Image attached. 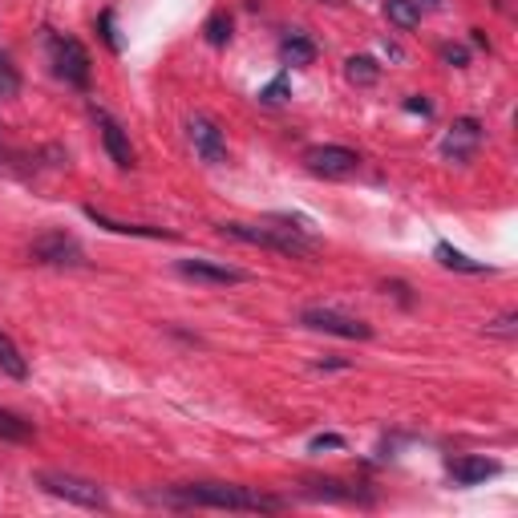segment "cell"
Returning a JSON list of instances; mask_svg holds the SVG:
<instances>
[{
  "label": "cell",
  "instance_id": "4fadbf2b",
  "mask_svg": "<svg viewBox=\"0 0 518 518\" xmlns=\"http://www.w3.org/2000/svg\"><path fill=\"white\" fill-rule=\"evenodd\" d=\"M312 57H317V45L308 41L304 33H292L280 41V62L292 65V70H300V65H312Z\"/></svg>",
  "mask_w": 518,
  "mask_h": 518
},
{
  "label": "cell",
  "instance_id": "4316f807",
  "mask_svg": "<svg viewBox=\"0 0 518 518\" xmlns=\"http://www.w3.org/2000/svg\"><path fill=\"white\" fill-rule=\"evenodd\" d=\"M405 110H409V114H422V118H430V114H433V106H430V102H425L422 94L405 97Z\"/></svg>",
  "mask_w": 518,
  "mask_h": 518
},
{
  "label": "cell",
  "instance_id": "2e32d148",
  "mask_svg": "<svg viewBox=\"0 0 518 518\" xmlns=\"http://www.w3.org/2000/svg\"><path fill=\"white\" fill-rule=\"evenodd\" d=\"M0 373H9L12 381H25L29 377V360L21 357L17 341L9 333H0Z\"/></svg>",
  "mask_w": 518,
  "mask_h": 518
},
{
  "label": "cell",
  "instance_id": "7a4b0ae2",
  "mask_svg": "<svg viewBox=\"0 0 518 518\" xmlns=\"http://www.w3.org/2000/svg\"><path fill=\"white\" fill-rule=\"evenodd\" d=\"M223 235L235 239V243H251V247H267V251L292 255V259H304V255L320 251V239L308 231L304 219H292V215H272V223H223Z\"/></svg>",
  "mask_w": 518,
  "mask_h": 518
},
{
  "label": "cell",
  "instance_id": "5bb4252c",
  "mask_svg": "<svg viewBox=\"0 0 518 518\" xmlns=\"http://www.w3.org/2000/svg\"><path fill=\"white\" fill-rule=\"evenodd\" d=\"M433 255H438V264H441V267H449V272H465V275H482V272H494V267L478 264V259H470V255H462V251H457V247H449V243H438V247H433Z\"/></svg>",
  "mask_w": 518,
  "mask_h": 518
},
{
  "label": "cell",
  "instance_id": "ffe728a7",
  "mask_svg": "<svg viewBox=\"0 0 518 518\" xmlns=\"http://www.w3.org/2000/svg\"><path fill=\"white\" fill-rule=\"evenodd\" d=\"M202 37H207V45L223 49V45L231 41V17H227V12H211L207 25H202Z\"/></svg>",
  "mask_w": 518,
  "mask_h": 518
},
{
  "label": "cell",
  "instance_id": "d6986e66",
  "mask_svg": "<svg viewBox=\"0 0 518 518\" xmlns=\"http://www.w3.org/2000/svg\"><path fill=\"white\" fill-rule=\"evenodd\" d=\"M0 438H4V441H29V438H33V425H29L25 417H17L12 409L0 405Z\"/></svg>",
  "mask_w": 518,
  "mask_h": 518
},
{
  "label": "cell",
  "instance_id": "d4e9b609",
  "mask_svg": "<svg viewBox=\"0 0 518 518\" xmlns=\"http://www.w3.org/2000/svg\"><path fill=\"white\" fill-rule=\"evenodd\" d=\"M308 449H312V454H320V449H344V438L341 433H320V438L308 441Z\"/></svg>",
  "mask_w": 518,
  "mask_h": 518
},
{
  "label": "cell",
  "instance_id": "30bf717a",
  "mask_svg": "<svg viewBox=\"0 0 518 518\" xmlns=\"http://www.w3.org/2000/svg\"><path fill=\"white\" fill-rule=\"evenodd\" d=\"M175 272L186 275V280H194V284H215V288H227V284L247 280V272L227 267V264H211V259H178Z\"/></svg>",
  "mask_w": 518,
  "mask_h": 518
},
{
  "label": "cell",
  "instance_id": "6da1fadb",
  "mask_svg": "<svg viewBox=\"0 0 518 518\" xmlns=\"http://www.w3.org/2000/svg\"><path fill=\"white\" fill-rule=\"evenodd\" d=\"M162 498H167L170 506L239 510V514H272V510L288 506V502L275 498V494L251 490V486H231V482H186V486H170Z\"/></svg>",
  "mask_w": 518,
  "mask_h": 518
},
{
  "label": "cell",
  "instance_id": "7402d4cb",
  "mask_svg": "<svg viewBox=\"0 0 518 518\" xmlns=\"http://www.w3.org/2000/svg\"><path fill=\"white\" fill-rule=\"evenodd\" d=\"M259 102H264V106H284V102H288V73H280L272 86L259 89Z\"/></svg>",
  "mask_w": 518,
  "mask_h": 518
},
{
  "label": "cell",
  "instance_id": "7c38bea8",
  "mask_svg": "<svg viewBox=\"0 0 518 518\" xmlns=\"http://www.w3.org/2000/svg\"><path fill=\"white\" fill-rule=\"evenodd\" d=\"M494 474H498V462H490V457L465 454V457H454V462H449V478H454L457 486H478Z\"/></svg>",
  "mask_w": 518,
  "mask_h": 518
},
{
  "label": "cell",
  "instance_id": "3957f363",
  "mask_svg": "<svg viewBox=\"0 0 518 518\" xmlns=\"http://www.w3.org/2000/svg\"><path fill=\"white\" fill-rule=\"evenodd\" d=\"M37 486H41L45 494H53V498H65V502L86 506V510H106L110 506V498H106L102 486L89 482V478L65 474V470H41V474H37Z\"/></svg>",
  "mask_w": 518,
  "mask_h": 518
},
{
  "label": "cell",
  "instance_id": "9c48e42d",
  "mask_svg": "<svg viewBox=\"0 0 518 518\" xmlns=\"http://www.w3.org/2000/svg\"><path fill=\"white\" fill-rule=\"evenodd\" d=\"M478 146H482V122L478 118H457L446 130V138H441V154L449 162H470Z\"/></svg>",
  "mask_w": 518,
  "mask_h": 518
},
{
  "label": "cell",
  "instance_id": "e0dca14e",
  "mask_svg": "<svg viewBox=\"0 0 518 518\" xmlns=\"http://www.w3.org/2000/svg\"><path fill=\"white\" fill-rule=\"evenodd\" d=\"M385 17L397 29H417L422 25V4L417 0H385Z\"/></svg>",
  "mask_w": 518,
  "mask_h": 518
},
{
  "label": "cell",
  "instance_id": "484cf974",
  "mask_svg": "<svg viewBox=\"0 0 518 518\" xmlns=\"http://www.w3.org/2000/svg\"><path fill=\"white\" fill-rule=\"evenodd\" d=\"M441 62H449V65H457V70H462V65L470 62V53H465L462 45H441Z\"/></svg>",
  "mask_w": 518,
  "mask_h": 518
},
{
  "label": "cell",
  "instance_id": "cb8c5ba5",
  "mask_svg": "<svg viewBox=\"0 0 518 518\" xmlns=\"http://www.w3.org/2000/svg\"><path fill=\"white\" fill-rule=\"evenodd\" d=\"M514 320H518V312H502L494 325H486V333H490V336H506V341H510V336H514Z\"/></svg>",
  "mask_w": 518,
  "mask_h": 518
},
{
  "label": "cell",
  "instance_id": "603a6c76",
  "mask_svg": "<svg viewBox=\"0 0 518 518\" xmlns=\"http://www.w3.org/2000/svg\"><path fill=\"white\" fill-rule=\"evenodd\" d=\"M97 29H102V37H106L110 49H114V53H122V41H118V29H114V12H102Z\"/></svg>",
  "mask_w": 518,
  "mask_h": 518
},
{
  "label": "cell",
  "instance_id": "52a82bcc",
  "mask_svg": "<svg viewBox=\"0 0 518 518\" xmlns=\"http://www.w3.org/2000/svg\"><path fill=\"white\" fill-rule=\"evenodd\" d=\"M186 138H191L194 154H199L207 167H219V162H227V138H223L219 122L207 114H194L191 122H186Z\"/></svg>",
  "mask_w": 518,
  "mask_h": 518
},
{
  "label": "cell",
  "instance_id": "8992f818",
  "mask_svg": "<svg viewBox=\"0 0 518 518\" xmlns=\"http://www.w3.org/2000/svg\"><path fill=\"white\" fill-rule=\"evenodd\" d=\"M304 167L317 178H349V175H357L360 154L349 146H333V142H328V146L304 150Z\"/></svg>",
  "mask_w": 518,
  "mask_h": 518
},
{
  "label": "cell",
  "instance_id": "9a60e30c",
  "mask_svg": "<svg viewBox=\"0 0 518 518\" xmlns=\"http://www.w3.org/2000/svg\"><path fill=\"white\" fill-rule=\"evenodd\" d=\"M86 215L97 223V227L114 231V235H146V239H170V231L162 227H142V223H118V219H106L102 211H94V207H86Z\"/></svg>",
  "mask_w": 518,
  "mask_h": 518
},
{
  "label": "cell",
  "instance_id": "ba28073f",
  "mask_svg": "<svg viewBox=\"0 0 518 518\" xmlns=\"http://www.w3.org/2000/svg\"><path fill=\"white\" fill-rule=\"evenodd\" d=\"M29 255H33L37 264H53V267L86 264V251H81V243L73 235H65V231H45V235H37L33 247H29Z\"/></svg>",
  "mask_w": 518,
  "mask_h": 518
},
{
  "label": "cell",
  "instance_id": "5b68a950",
  "mask_svg": "<svg viewBox=\"0 0 518 518\" xmlns=\"http://www.w3.org/2000/svg\"><path fill=\"white\" fill-rule=\"evenodd\" d=\"M300 325L312 328V333H328V336H341V341H369L373 328L365 325L360 317H349V312H336V308H304L300 312Z\"/></svg>",
  "mask_w": 518,
  "mask_h": 518
},
{
  "label": "cell",
  "instance_id": "ac0fdd59",
  "mask_svg": "<svg viewBox=\"0 0 518 518\" xmlns=\"http://www.w3.org/2000/svg\"><path fill=\"white\" fill-rule=\"evenodd\" d=\"M344 73H349L352 86H373V81L381 78V65L373 62V57H349V62H344Z\"/></svg>",
  "mask_w": 518,
  "mask_h": 518
},
{
  "label": "cell",
  "instance_id": "8fae6325",
  "mask_svg": "<svg viewBox=\"0 0 518 518\" xmlns=\"http://www.w3.org/2000/svg\"><path fill=\"white\" fill-rule=\"evenodd\" d=\"M94 118L102 122V142H106V150H110V159H114V167L130 170V167H134V146H130V138H126L122 122H114V118H110L102 106H94Z\"/></svg>",
  "mask_w": 518,
  "mask_h": 518
},
{
  "label": "cell",
  "instance_id": "44dd1931",
  "mask_svg": "<svg viewBox=\"0 0 518 518\" xmlns=\"http://www.w3.org/2000/svg\"><path fill=\"white\" fill-rule=\"evenodd\" d=\"M21 94V73L9 62V53H0V97H17Z\"/></svg>",
  "mask_w": 518,
  "mask_h": 518
},
{
  "label": "cell",
  "instance_id": "277c9868",
  "mask_svg": "<svg viewBox=\"0 0 518 518\" xmlns=\"http://www.w3.org/2000/svg\"><path fill=\"white\" fill-rule=\"evenodd\" d=\"M49 53H53V70L62 81H70V86L86 89L89 78H94V65H89V53H86V45L78 41V37H49Z\"/></svg>",
  "mask_w": 518,
  "mask_h": 518
}]
</instances>
